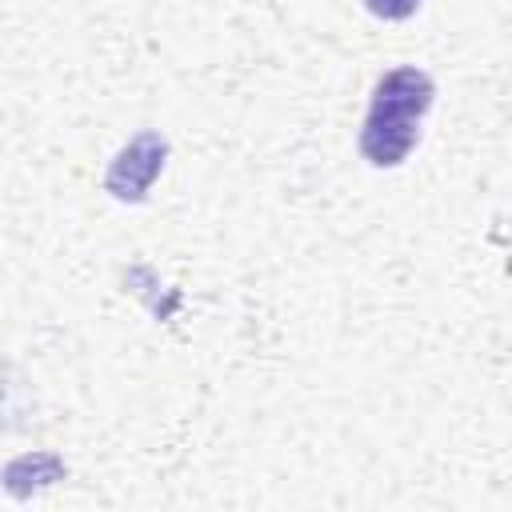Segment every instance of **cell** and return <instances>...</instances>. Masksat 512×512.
Returning <instances> with one entry per match:
<instances>
[{
	"instance_id": "2",
	"label": "cell",
	"mask_w": 512,
	"mask_h": 512,
	"mask_svg": "<svg viewBox=\"0 0 512 512\" xmlns=\"http://www.w3.org/2000/svg\"><path fill=\"white\" fill-rule=\"evenodd\" d=\"M164 156H168V144H164L160 132H140V136H132V140L116 152V160L108 164L104 188H108L116 200H128V204L144 200L148 188H152V180H156L160 168H164Z\"/></svg>"
},
{
	"instance_id": "1",
	"label": "cell",
	"mask_w": 512,
	"mask_h": 512,
	"mask_svg": "<svg viewBox=\"0 0 512 512\" xmlns=\"http://www.w3.org/2000/svg\"><path fill=\"white\" fill-rule=\"evenodd\" d=\"M432 108V80L420 68H392L380 76L364 128H360V152L376 168H396L408 160V152L420 140V120Z\"/></svg>"
},
{
	"instance_id": "4",
	"label": "cell",
	"mask_w": 512,
	"mask_h": 512,
	"mask_svg": "<svg viewBox=\"0 0 512 512\" xmlns=\"http://www.w3.org/2000/svg\"><path fill=\"white\" fill-rule=\"evenodd\" d=\"M364 4H368V12L380 16V20H408V16L420 8V0H364Z\"/></svg>"
},
{
	"instance_id": "3",
	"label": "cell",
	"mask_w": 512,
	"mask_h": 512,
	"mask_svg": "<svg viewBox=\"0 0 512 512\" xmlns=\"http://www.w3.org/2000/svg\"><path fill=\"white\" fill-rule=\"evenodd\" d=\"M64 476V464L56 460V456H48V452H32V456H20V460H12L8 468H4V480H8V488H16L20 480H28L24 488H20V496H28L32 488H44V484H52V480H60Z\"/></svg>"
}]
</instances>
